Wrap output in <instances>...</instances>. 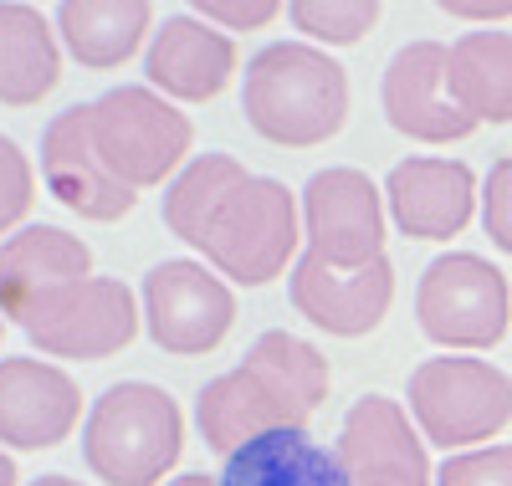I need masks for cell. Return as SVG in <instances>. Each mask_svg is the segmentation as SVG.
I'll return each mask as SVG.
<instances>
[{
  "label": "cell",
  "instance_id": "1",
  "mask_svg": "<svg viewBox=\"0 0 512 486\" xmlns=\"http://www.w3.org/2000/svg\"><path fill=\"white\" fill-rule=\"evenodd\" d=\"M164 226L226 282L267 287L303 246V205L282 180L231 154H195L164 185Z\"/></svg>",
  "mask_w": 512,
  "mask_h": 486
},
{
  "label": "cell",
  "instance_id": "2",
  "mask_svg": "<svg viewBox=\"0 0 512 486\" xmlns=\"http://www.w3.org/2000/svg\"><path fill=\"white\" fill-rule=\"evenodd\" d=\"M328 389H333V369L323 348L287 328H267L236 369L216 374L200 389L195 425L210 451L231 456L256 435L308 430V420L328 400Z\"/></svg>",
  "mask_w": 512,
  "mask_h": 486
},
{
  "label": "cell",
  "instance_id": "3",
  "mask_svg": "<svg viewBox=\"0 0 512 486\" xmlns=\"http://www.w3.org/2000/svg\"><path fill=\"white\" fill-rule=\"evenodd\" d=\"M349 72L313 41H267L246 62L241 113L277 149H318L349 123Z\"/></svg>",
  "mask_w": 512,
  "mask_h": 486
},
{
  "label": "cell",
  "instance_id": "4",
  "mask_svg": "<svg viewBox=\"0 0 512 486\" xmlns=\"http://www.w3.org/2000/svg\"><path fill=\"white\" fill-rule=\"evenodd\" d=\"M185 451L175 394L149 379L108 384L82 420V461L108 486H164Z\"/></svg>",
  "mask_w": 512,
  "mask_h": 486
},
{
  "label": "cell",
  "instance_id": "5",
  "mask_svg": "<svg viewBox=\"0 0 512 486\" xmlns=\"http://www.w3.org/2000/svg\"><path fill=\"white\" fill-rule=\"evenodd\" d=\"M88 134L98 159L113 169V180L139 195L164 180H180V169L190 164L195 123L149 82H123L88 103Z\"/></svg>",
  "mask_w": 512,
  "mask_h": 486
},
{
  "label": "cell",
  "instance_id": "6",
  "mask_svg": "<svg viewBox=\"0 0 512 486\" xmlns=\"http://www.w3.org/2000/svg\"><path fill=\"white\" fill-rule=\"evenodd\" d=\"M405 410L425 446H441L446 456L477 451L482 440L502 435L512 425V374L492 359H466V353H441L410 369Z\"/></svg>",
  "mask_w": 512,
  "mask_h": 486
},
{
  "label": "cell",
  "instance_id": "7",
  "mask_svg": "<svg viewBox=\"0 0 512 486\" xmlns=\"http://www.w3.org/2000/svg\"><path fill=\"white\" fill-rule=\"evenodd\" d=\"M11 323L47 359H113L144 328V307L118 277H77L21 302Z\"/></svg>",
  "mask_w": 512,
  "mask_h": 486
},
{
  "label": "cell",
  "instance_id": "8",
  "mask_svg": "<svg viewBox=\"0 0 512 486\" xmlns=\"http://www.w3.org/2000/svg\"><path fill=\"white\" fill-rule=\"evenodd\" d=\"M415 323L446 353L497 348L512 328V287L477 251H441L415 282Z\"/></svg>",
  "mask_w": 512,
  "mask_h": 486
},
{
  "label": "cell",
  "instance_id": "9",
  "mask_svg": "<svg viewBox=\"0 0 512 486\" xmlns=\"http://www.w3.org/2000/svg\"><path fill=\"white\" fill-rule=\"evenodd\" d=\"M139 307H144V333L169 359H200V353L221 348L226 333L236 328L231 282L195 256L154 261L139 292Z\"/></svg>",
  "mask_w": 512,
  "mask_h": 486
},
{
  "label": "cell",
  "instance_id": "10",
  "mask_svg": "<svg viewBox=\"0 0 512 486\" xmlns=\"http://www.w3.org/2000/svg\"><path fill=\"white\" fill-rule=\"evenodd\" d=\"M384 226H390V205L384 190L354 164L318 169L303 185V241L308 256L328 267H369L384 256Z\"/></svg>",
  "mask_w": 512,
  "mask_h": 486
},
{
  "label": "cell",
  "instance_id": "11",
  "mask_svg": "<svg viewBox=\"0 0 512 486\" xmlns=\"http://www.w3.org/2000/svg\"><path fill=\"white\" fill-rule=\"evenodd\" d=\"M379 108L395 134L415 144H461L477 128L451 98V47H441V41H405L384 62Z\"/></svg>",
  "mask_w": 512,
  "mask_h": 486
},
{
  "label": "cell",
  "instance_id": "12",
  "mask_svg": "<svg viewBox=\"0 0 512 486\" xmlns=\"http://www.w3.org/2000/svg\"><path fill=\"white\" fill-rule=\"evenodd\" d=\"M338 461L349 486H436L425 435L390 394H359L338 425Z\"/></svg>",
  "mask_w": 512,
  "mask_h": 486
},
{
  "label": "cell",
  "instance_id": "13",
  "mask_svg": "<svg viewBox=\"0 0 512 486\" xmlns=\"http://www.w3.org/2000/svg\"><path fill=\"white\" fill-rule=\"evenodd\" d=\"M287 297L297 307V318H308L318 333L364 338L395 307V267L390 256L369 261V267H328V261L303 251L287 277Z\"/></svg>",
  "mask_w": 512,
  "mask_h": 486
},
{
  "label": "cell",
  "instance_id": "14",
  "mask_svg": "<svg viewBox=\"0 0 512 486\" xmlns=\"http://www.w3.org/2000/svg\"><path fill=\"white\" fill-rule=\"evenodd\" d=\"M41 180H47V195L72 210L77 220H123L139 205V195L123 180H113V169L98 159L93 134H88V103L62 108L47 128H41Z\"/></svg>",
  "mask_w": 512,
  "mask_h": 486
},
{
  "label": "cell",
  "instance_id": "15",
  "mask_svg": "<svg viewBox=\"0 0 512 486\" xmlns=\"http://www.w3.org/2000/svg\"><path fill=\"white\" fill-rule=\"evenodd\" d=\"M384 205H390L395 231L410 241H451L472 226L482 205L477 174L461 159L410 154L384 174Z\"/></svg>",
  "mask_w": 512,
  "mask_h": 486
},
{
  "label": "cell",
  "instance_id": "16",
  "mask_svg": "<svg viewBox=\"0 0 512 486\" xmlns=\"http://www.w3.org/2000/svg\"><path fill=\"white\" fill-rule=\"evenodd\" d=\"M82 420V389L47 359H0V446L57 451Z\"/></svg>",
  "mask_w": 512,
  "mask_h": 486
},
{
  "label": "cell",
  "instance_id": "17",
  "mask_svg": "<svg viewBox=\"0 0 512 486\" xmlns=\"http://www.w3.org/2000/svg\"><path fill=\"white\" fill-rule=\"evenodd\" d=\"M236 62V41L221 26L200 21L195 11H175L164 16V26L149 41L144 77L169 103H210L231 87Z\"/></svg>",
  "mask_w": 512,
  "mask_h": 486
},
{
  "label": "cell",
  "instance_id": "18",
  "mask_svg": "<svg viewBox=\"0 0 512 486\" xmlns=\"http://www.w3.org/2000/svg\"><path fill=\"white\" fill-rule=\"evenodd\" d=\"M77 277H93V246L62 226L31 220V226L0 241V318H11L21 302L41 297L47 287Z\"/></svg>",
  "mask_w": 512,
  "mask_h": 486
},
{
  "label": "cell",
  "instance_id": "19",
  "mask_svg": "<svg viewBox=\"0 0 512 486\" xmlns=\"http://www.w3.org/2000/svg\"><path fill=\"white\" fill-rule=\"evenodd\" d=\"M52 26L62 36V47L88 72L123 67L159 31L154 6H144V0H62L52 11Z\"/></svg>",
  "mask_w": 512,
  "mask_h": 486
},
{
  "label": "cell",
  "instance_id": "20",
  "mask_svg": "<svg viewBox=\"0 0 512 486\" xmlns=\"http://www.w3.org/2000/svg\"><path fill=\"white\" fill-rule=\"evenodd\" d=\"M62 82V36L36 6L0 0V108H36Z\"/></svg>",
  "mask_w": 512,
  "mask_h": 486
},
{
  "label": "cell",
  "instance_id": "21",
  "mask_svg": "<svg viewBox=\"0 0 512 486\" xmlns=\"http://www.w3.org/2000/svg\"><path fill=\"white\" fill-rule=\"evenodd\" d=\"M216 486H349L344 461L308 430H272L221 461Z\"/></svg>",
  "mask_w": 512,
  "mask_h": 486
},
{
  "label": "cell",
  "instance_id": "22",
  "mask_svg": "<svg viewBox=\"0 0 512 486\" xmlns=\"http://www.w3.org/2000/svg\"><path fill=\"white\" fill-rule=\"evenodd\" d=\"M451 98L472 123H512V31H461L451 41Z\"/></svg>",
  "mask_w": 512,
  "mask_h": 486
},
{
  "label": "cell",
  "instance_id": "23",
  "mask_svg": "<svg viewBox=\"0 0 512 486\" xmlns=\"http://www.w3.org/2000/svg\"><path fill=\"white\" fill-rule=\"evenodd\" d=\"M292 26L303 31V41H313V47H354V41H364L374 26H379V6L374 0H297V6H287Z\"/></svg>",
  "mask_w": 512,
  "mask_h": 486
},
{
  "label": "cell",
  "instance_id": "24",
  "mask_svg": "<svg viewBox=\"0 0 512 486\" xmlns=\"http://www.w3.org/2000/svg\"><path fill=\"white\" fill-rule=\"evenodd\" d=\"M36 200V169L16 139L0 134V236H16Z\"/></svg>",
  "mask_w": 512,
  "mask_h": 486
},
{
  "label": "cell",
  "instance_id": "25",
  "mask_svg": "<svg viewBox=\"0 0 512 486\" xmlns=\"http://www.w3.org/2000/svg\"><path fill=\"white\" fill-rule=\"evenodd\" d=\"M436 486H512V446L456 451L436 466Z\"/></svg>",
  "mask_w": 512,
  "mask_h": 486
},
{
  "label": "cell",
  "instance_id": "26",
  "mask_svg": "<svg viewBox=\"0 0 512 486\" xmlns=\"http://www.w3.org/2000/svg\"><path fill=\"white\" fill-rule=\"evenodd\" d=\"M482 231L492 236L497 251L512 256V154L497 159L482 180Z\"/></svg>",
  "mask_w": 512,
  "mask_h": 486
},
{
  "label": "cell",
  "instance_id": "27",
  "mask_svg": "<svg viewBox=\"0 0 512 486\" xmlns=\"http://www.w3.org/2000/svg\"><path fill=\"white\" fill-rule=\"evenodd\" d=\"M195 16L231 31H262L282 16V0H195Z\"/></svg>",
  "mask_w": 512,
  "mask_h": 486
},
{
  "label": "cell",
  "instance_id": "28",
  "mask_svg": "<svg viewBox=\"0 0 512 486\" xmlns=\"http://www.w3.org/2000/svg\"><path fill=\"white\" fill-rule=\"evenodd\" d=\"M441 11L456 21H482V31H487L512 16V0H441Z\"/></svg>",
  "mask_w": 512,
  "mask_h": 486
},
{
  "label": "cell",
  "instance_id": "29",
  "mask_svg": "<svg viewBox=\"0 0 512 486\" xmlns=\"http://www.w3.org/2000/svg\"><path fill=\"white\" fill-rule=\"evenodd\" d=\"M164 486H216V476H205V471H185V476L164 481Z\"/></svg>",
  "mask_w": 512,
  "mask_h": 486
},
{
  "label": "cell",
  "instance_id": "30",
  "mask_svg": "<svg viewBox=\"0 0 512 486\" xmlns=\"http://www.w3.org/2000/svg\"><path fill=\"white\" fill-rule=\"evenodd\" d=\"M0 486H16V461L0 451Z\"/></svg>",
  "mask_w": 512,
  "mask_h": 486
},
{
  "label": "cell",
  "instance_id": "31",
  "mask_svg": "<svg viewBox=\"0 0 512 486\" xmlns=\"http://www.w3.org/2000/svg\"><path fill=\"white\" fill-rule=\"evenodd\" d=\"M31 486H82V481H72V476H36Z\"/></svg>",
  "mask_w": 512,
  "mask_h": 486
},
{
  "label": "cell",
  "instance_id": "32",
  "mask_svg": "<svg viewBox=\"0 0 512 486\" xmlns=\"http://www.w3.org/2000/svg\"><path fill=\"white\" fill-rule=\"evenodd\" d=\"M0 343H6V318H0Z\"/></svg>",
  "mask_w": 512,
  "mask_h": 486
}]
</instances>
